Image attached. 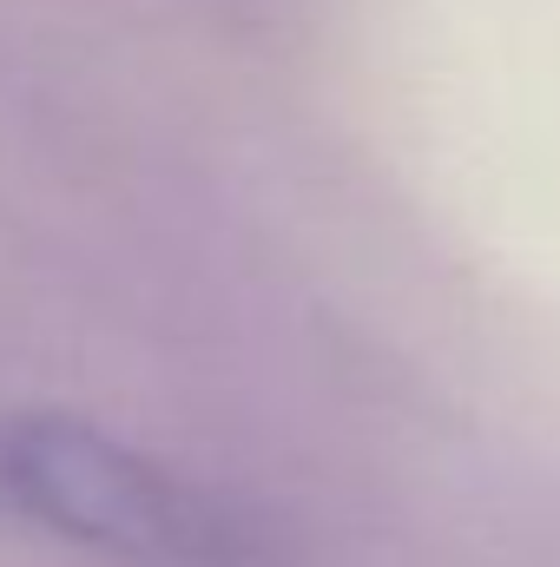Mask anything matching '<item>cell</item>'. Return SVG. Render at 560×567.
I'll use <instances>...</instances> for the list:
<instances>
[{
	"mask_svg": "<svg viewBox=\"0 0 560 567\" xmlns=\"http://www.w3.org/2000/svg\"><path fill=\"white\" fill-rule=\"evenodd\" d=\"M0 515L126 561L251 567L258 555L231 502L60 410H0Z\"/></svg>",
	"mask_w": 560,
	"mask_h": 567,
	"instance_id": "cell-1",
	"label": "cell"
}]
</instances>
